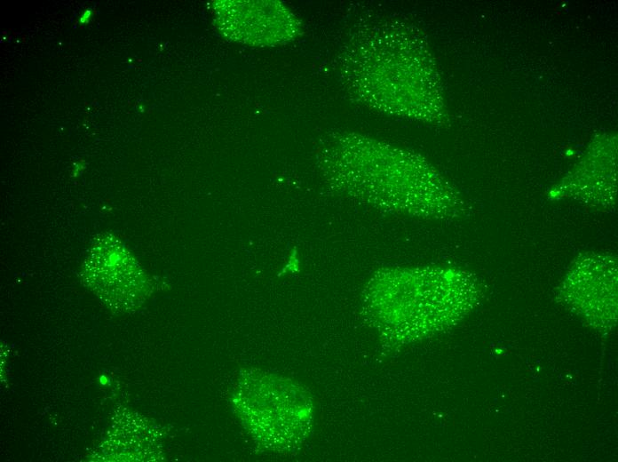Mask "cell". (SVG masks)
<instances>
[{
	"label": "cell",
	"mask_w": 618,
	"mask_h": 462,
	"mask_svg": "<svg viewBox=\"0 0 618 462\" xmlns=\"http://www.w3.org/2000/svg\"><path fill=\"white\" fill-rule=\"evenodd\" d=\"M92 17V11L91 8L85 10L79 18V22L81 24L88 23Z\"/></svg>",
	"instance_id": "cell-2"
},
{
	"label": "cell",
	"mask_w": 618,
	"mask_h": 462,
	"mask_svg": "<svg viewBox=\"0 0 618 462\" xmlns=\"http://www.w3.org/2000/svg\"><path fill=\"white\" fill-rule=\"evenodd\" d=\"M275 2L216 1L213 4L218 28L225 36L253 45H267L283 40L282 21L289 20Z\"/></svg>",
	"instance_id": "cell-1"
}]
</instances>
